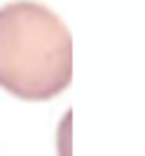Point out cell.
<instances>
[{
	"label": "cell",
	"instance_id": "cell-1",
	"mask_svg": "<svg viewBox=\"0 0 145 156\" xmlns=\"http://www.w3.org/2000/svg\"><path fill=\"white\" fill-rule=\"evenodd\" d=\"M73 36L42 3L0 9V87L23 101H50L70 87Z\"/></svg>",
	"mask_w": 145,
	"mask_h": 156
}]
</instances>
